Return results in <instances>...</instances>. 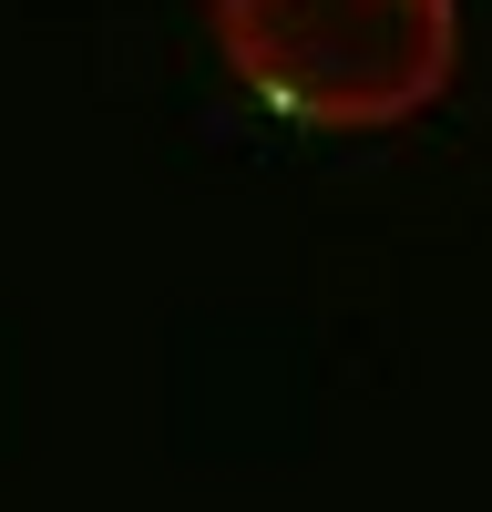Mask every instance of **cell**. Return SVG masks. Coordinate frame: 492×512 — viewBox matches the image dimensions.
Masks as SVG:
<instances>
[{"label": "cell", "mask_w": 492, "mask_h": 512, "mask_svg": "<svg viewBox=\"0 0 492 512\" xmlns=\"http://www.w3.org/2000/svg\"><path fill=\"white\" fill-rule=\"evenodd\" d=\"M216 52L277 123L380 134L451 93L462 0H216Z\"/></svg>", "instance_id": "1"}]
</instances>
